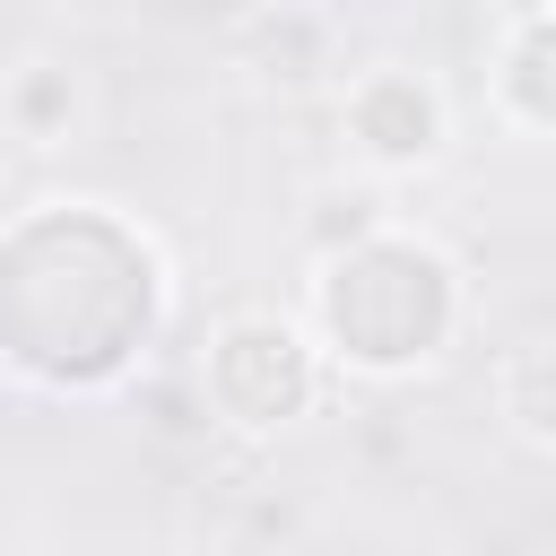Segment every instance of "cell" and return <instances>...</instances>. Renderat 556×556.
Here are the masks:
<instances>
[{
	"label": "cell",
	"mask_w": 556,
	"mask_h": 556,
	"mask_svg": "<svg viewBox=\"0 0 556 556\" xmlns=\"http://www.w3.org/2000/svg\"><path fill=\"white\" fill-rule=\"evenodd\" d=\"M70 104H78V96H70V70H26L17 96H9V113H17L26 139H52V130L70 122Z\"/></svg>",
	"instance_id": "6"
},
{
	"label": "cell",
	"mask_w": 556,
	"mask_h": 556,
	"mask_svg": "<svg viewBox=\"0 0 556 556\" xmlns=\"http://www.w3.org/2000/svg\"><path fill=\"white\" fill-rule=\"evenodd\" d=\"M348 139L365 165L400 174V165H426L443 148V96L417 78V70H365L348 87Z\"/></svg>",
	"instance_id": "4"
},
{
	"label": "cell",
	"mask_w": 556,
	"mask_h": 556,
	"mask_svg": "<svg viewBox=\"0 0 556 556\" xmlns=\"http://www.w3.org/2000/svg\"><path fill=\"white\" fill-rule=\"evenodd\" d=\"M165 313V269L96 200H43L0 235V356L43 391L113 382Z\"/></svg>",
	"instance_id": "1"
},
{
	"label": "cell",
	"mask_w": 556,
	"mask_h": 556,
	"mask_svg": "<svg viewBox=\"0 0 556 556\" xmlns=\"http://www.w3.org/2000/svg\"><path fill=\"white\" fill-rule=\"evenodd\" d=\"M200 391L217 417H235L252 434L295 426L321 391V348L278 313H235V321H217V339L200 356Z\"/></svg>",
	"instance_id": "3"
},
{
	"label": "cell",
	"mask_w": 556,
	"mask_h": 556,
	"mask_svg": "<svg viewBox=\"0 0 556 556\" xmlns=\"http://www.w3.org/2000/svg\"><path fill=\"white\" fill-rule=\"evenodd\" d=\"M460 321V269L408 235V226H365L356 243L321 252V278H313V330L339 365L356 374H417L443 356Z\"/></svg>",
	"instance_id": "2"
},
{
	"label": "cell",
	"mask_w": 556,
	"mask_h": 556,
	"mask_svg": "<svg viewBox=\"0 0 556 556\" xmlns=\"http://www.w3.org/2000/svg\"><path fill=\"white\" fill-rule=\"evenodd\" d=\"M504 400H513L521 443H547V348H539V339H530V348L504 365Z\"/></svg>",
	"instance_id": "7"
},
{
	"label": "cell",
	"mask_w": 556,
	"mask_h": 556,
	"mask_svg": "<svg viewBox=\"0 0 556 556\" xmlns=\"http://www.w3.org/2000/svg\"><path fill=\"white\" fill-rule=\"evenodd\" d=\"M495 96H504V113H513L521 130H547V122H556V87H547V0H521V9H513Z\"/></svg>",
	"instance_id": "5"
}]
</instances>
